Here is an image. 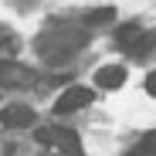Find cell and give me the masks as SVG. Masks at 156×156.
Returning a JSON list of instances; mask_svg holds the SVG:
<instances>
[{"instance_id":"1","label":"cell","mask_w":156,"mask_h":156,"mask_svg":"<svg viewBox=\"0 0 156 156\" xmlns=\"http://www.w3.org/2000/svg\"><path fill=\"white\" fill-rule=\"evenodd\" d=\"M156 34L146 31L143 24H122V27L115 31V48L126 51V55H133V58H143L149 55V48H153Z\"/></svg>"},{"instance_id":"2","label":"cell","mask_w":156,"mask_h":156,"mask_svg":"<svg viewBox=\"0 0 156 156\" xmlns=\"http://www.w3.org/2000/svg\"><path fill=\"white\" fill-rule=\"evenodd\" d=\"M37 143L55 146V149H61L68 156H82L78 133H75V129H65V126H44V129H37Z\"/></svg>"},{"instance_id":"3","label":"cell","mask_w":156,"mask_h":156,"mask_svg":"<svg viewBox=\"0 0 156 156\" xmlns=\"http://www.w3.org/2000/svg\"><path fill=\"white\" fill-rule=\"evenodd\" d=\"M88 102H92V88H85V85H71V88H65L61 98L55 102V112H58V115H68V112L85 109Z\"/></svg>"},{"instance_id":"4","label":"cell","mask_w":156,"mask_h":156,"mask_svg":"<svg viewBox=\"0 0 156 156\" xmlns=\"http://www.w3.org/2000/svg\"><path fill=\"white\" fill-rule=\"evenodd\" d=\"M0 126H7V129H27V126H34V109L20 105V102L4 105L0 109Z\"/></svg>"},{"instance_id":"5","label":"cell","mask_w":156,"mask_h":156,"mask_svg":"<svg viewBox=\"0 0 156 156\" xmlns=\"http://www.w3.org/2000/svg\"><path fill=\"white\" fill-rule=\"evenodd\" d=\"M122 82H126V68H122V65H109V68H98V71H95V85H98V88H109V92H112V88H119Z\"/></svg>"},{"instance_id":"6","label":"cell","mask_w":156,"mask_h":156,"mask_svg":"<svg viewBox=\"0 0 156 156\" xmlns=\"http://www.w3.org/2000/svg\"><path fill=\"white\" fill-rule=\"evenodd\" d=\"M112 17H115L112 7H98V10H92V14L85 17V24H88V27H102V24H109Z\"/></svg>"},{"instance_id":"7","label":"cell","mask_w":156,"mask_h":156,"mask_svg":"<svg viewBox=\"0 0 156 156\" xmlns=\"http://www.w3.org/2000/svg\"><path fill=\"white\" fill-rule=\"evenodd\" d=\"M129 156H156V133L143 136V139H139V146L129 153Z\"/></svg>"},{"instance_id":"8","label":"cell","mask_w":156,"mask_h":156,"mask_svg":"<svg viewBox=\"0 0 156 156\" xmlns=\"http://www.w3.org/2000/svg\"><path fill=\"white\" fill-rule=\"evenodd\" d=\"M146 92H149V95H153V98H156V71H153V75H149V78H146Z\"/></svg>"}]
</instances>
